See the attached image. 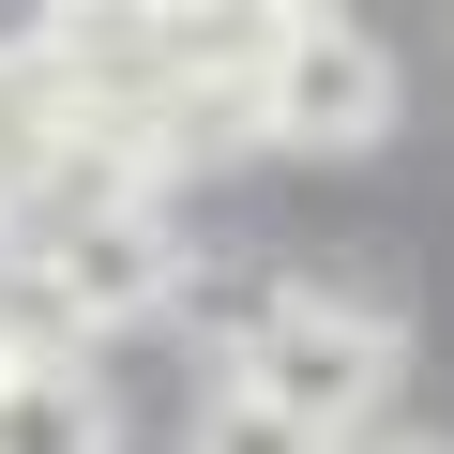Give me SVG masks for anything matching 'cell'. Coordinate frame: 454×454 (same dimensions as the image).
I'll return each instance as SVG.
<instances>
[{
  "label": "cell",
  "instance_id": "1",
  "mask_svg": "<svg viewBox=\"0 0 454 454\" xmlns=\"http://www.w3.org/2000/svg\"><path fill=\"white\" fill-rule=\"evenodd\" d=\"M394 364H409V333L364 288H273L243 333H227V394L273 409V424H303L318 454H364V424L394 409Z\"/></svg>",
  "mask_w": 454,
  "mask_h": 454
},
{
  "label": "cell",
  "instance_id": "2",
  "mask_svg": "<svg viewBox=\"0 0 454 454\" xmlns=\"http://www.w3.org/2000/svg\"><path fill=\"white\" fill-rule=\"evenodd\" d=\"M243 137H273V152H379L394 137V46L364 16H288L258 91H243Z\"/></svg>",
  "mask_w": 454,
  "mask_h": 454
},
{
  "label": "cell",
  "instance_id": "3",
  "mask_svg": "<svg viewBox=\"0 0 454 454\" xmlns=\"http://www.w3.org/2000/svg\"><path fill=\"white\" fill-rule=\"evenodd\" d=\"M16 258H46L76 348L121 333V318H167V303H182V227H167V212H106V227H61V243H16Z\"/></svg>",
  "mask_w": 454,
  "mask_h": 454
},
{
  "label": "cell",
  "instance_id": "4",
  "mask_svg": "<svg viewBox=\"0 0 454 454\" xmlns=\"http://www.w3.org/2000/svg\"><path fill=\"white\" fill-rule=\"evenodd\" d=\"M0 454H121V409L91 364H16L0 379Z\"/></svg>",
  "mask_w": 454,
  "mask_h": 454
},
{
  "label": "cell",
  "instance_id": "5",
  "mask_svg": "<svg viewBox=\"0 0 454 454\" xmlns=\"http://www.w3.org/2000/svg\"><path fill=\"white\" fill-rule=\"evenodd\" d=\"M46 46H61V31H46ZM46 152H61V76H46V61H16V76H0V212L46 182Z\"/></svg>",
  "mask_w": 454,
  "mask_h": 454
},
{
  "label": "cell",
  "instance_id": "6",
  "mask_svg": "<svg viewBox=\"0 0 454 454\" xmlns=\"http://www.w3.org/2000/svg\"><path fill=\"white\" fill-rule=\"evenodd\" d=\"M182 454H318V439H303V424H273V409H243V394L212 379V394H197V424H182Z\"/></svg>",
  "mask_w": 454,
  "mask_h": 454
},
{
  "label": "cell",
  "instance_id": "7",
  "mask_svg": "<svg viewBox=\"0 0 454 454\" xmlns=\"http://www.w3.org/2000/svg\"><path fill=\"white\" fill-rule=\"evenodd\" d=\"M364 454H454V439H364Z\"/></svg>",
  "mask_w": 454,
  "mask_h": 454
},
{
  "label": "cell",
  "instance_id": "8",
  "mask_svg": "<svg viewBox=\"0 0 454 454\" xmlns=\"http://www.w3.org/2000/svg\"><path fill=\"white\" fill-rule=\"evenodd\" d=\"M0 379H16V364H0Z\"/></svg>",
  "mask_w": 454,
  "mask_h": 454
}]
</instances>
